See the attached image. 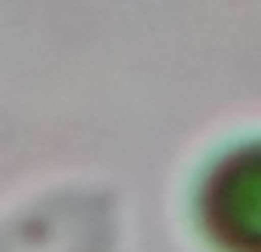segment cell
Segmentation results:
<instances>
[{
  "mask_svg": "<svg viewBox=\"0 0 261 252\" xmlns=\"http://www.w3.org/2000/svg\"><path fill=\"white\" fill-rule=\"evenodd\" d=\"M213 234L234 252H261V149L228 161L206 191Z\"/></svg>",
  "mask_w": 261,
  "mask_h": 252,
  "instance_id": "6da1fadb",
  "label": "cell"
}]
</instances>
